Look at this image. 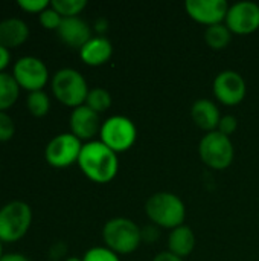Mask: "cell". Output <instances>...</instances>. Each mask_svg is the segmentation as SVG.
Returning a JSON list of instances; mask_svg holds the SVG:
<instances>
[{"mask_svg":"<svg viewBox=\"0 0 259 261\" xmlns=\"http://www.w3.org/2000/svg\"><path fill=\"white\" fill-rule=\"evenodd\" d=\"M224 21L232 34H252L259 29V5L253 2H238L229 6Z\"/></svg>","mask_w":259,"mask_h":261,"instance_id":"obj_11","label":"cell"},{"mask_svg":"<svg viewBox=\"0 0 259 261\" xmlns=\"http://www.w3.org/2000/svg\"><path fill=\"white\" fill-rule=\"evenodd\" d=\"M191 116H192V121L195 122V125L200 127L202 130H206L208 133L215 132V128H218V124L221 119L217 104L206 98L197 99L192 104Z\"/></svg>","mask_w":259,"mask_h":261,"instance_id":"obj_17","label":"cell"},{"mask_svg":"<svg viewBox=\"0 0 259 261\" xmlns=\"http://www.w3.org/2000/svg\"><path fill=\"white\" fill-rule=\"evenodd\" d=\"M145 213L153 225L159 228L174 229L185 225L186 208L183 200L174 193L160 191L153 194L145 203Z\"/></svg>","mask_w":259,"mask_h":261,"instance_id":"obj_2","label":"cell"},{"mask_svg":"<svg viewBox=\"0 0 259 261\" xmlns=\"http://www.w3.org/2000/svg\"><path fill=\"white\" fill-rule=\"evenodd\" d=\"M38 20H40V24L44 28V29H49V31H58L61 21H63V17L52 8L49 6L47 9H44L40 15H38Z\"/></svg>","mask_w":259,"mask_h":261,"instance_id":"obj_25","label":"cell"},{"mask_svg":"<svg viewBox=\"0 0 259 261\" xmlns=\"http://www.w3.org/2000/svg\"><path fill=\"white\" fill-rule=\"evenodd\" d=\"M85 106L89 109H92L93 112H96L98 115L104 113L111 107V95L108 90H105L102 87L90 89L87 99H85Z\"/></svg>","mask_w":259,"mask_h":261,"instance_id":"obj_22","label":"cell"},{"mask_svg":"<svg viewBox=\"0 0 259 261\" xmlns=\"http://www.w3.org/2000/svg\"><path fill=\"white\" fill-rule=\"evenodd\" d=\"M56 32H58L60 40L66 46L73 47V49H81L93 37L92 35V28L81 17L63 18V21H61Z\"/></svg>","mask_w":259,"mask_h":261,"instance_id":"obj_14","label":"cell"},{"mask_svg":"<svg viewBox=\"0 0 259 261\" xmlns=\"http://www.w3.org/2000/svg\"><path fill=\"white\" fill-rule=\"evenodd\" d=\"M246 93V80L235 70H223L214 80V95L224 106H237L243 102Z\"/></svg>","mask_w":259,"mask_h":261,"instance_id":"obj_10","label":"cell"},{"mask_svg":"<svg viewBox=\"0 0 259 261\" xmlns=\"http://www.w3.org/2000/svg\"><path fill=\"white\" fill-rule=\"evenodd\" d=\"M81 141L72 133H61L50 139L44 150L46 162L53 168H66L73 164H78L81 150Z\"/></svg>","mask_w":259,"mask_h":261,"instance_id":"obj_9","label":"cell"},{"mask_svg":"<svg viewBox=\"0 0 259 261\" xmlns=\"http://www.w3.org/2000/svg\"><path fill=\"white\" fill-rule=\"evenodd\" d=\"M17 5L27 14H41L44 9L50 6V2L47 0H18Z\"/></svg>","mask_w":259,"mask_h":261,"instance_id":"obj_27","label":"cell"},{"mask_svg":"<svg viewBox=\"0 0 259 261\" xmlns=\"http://www.w3.org/2000/svg\"><path fill=\"white\" fill-rule=\"evenodd\" d=\"M50 6L63 18H70V17H79V14L87 6V2L85 0H52Z\"/></svg>","mask_w":259,"mask_h":261,"instance_id":"obj_23","label":"cell"},{"mask_svg":"<svg viewBox=\"0 0 259 261\" xmlns=\"http://www.w3.org/2000/svg\"><path fill=\"white\" fill-rule=\"evenodd\" d=\"M194 248H195V234L189 226L182 225L171 229L168 236V251L171 254L185 258L192 254Z\"/></svg>","mask_w":259,"mask_h":261,"instance_id":"obj_18","label":"cell"},{"mask_svg":"<svg viewBox=\"0 0 259 261\" xmlns=\"http://www.w3.org/2000/svg\"><path fill=\"white\" fill-rule=\"evenodd\" d=\"M101 142H104L114 153L130 150L137 139V128L134 122L122 115H114L105 119L101 125Z\"/></svg>","mask_w":259,"mask_h":261,"instance_id":"obj_7","label":"cell"},{"mask_svg":"<svg viewBox=\"0 0 259 261\" xmlns=\"http://www.w3.org/2000/svg\"><path fill=\"white\" fill-rule=\"evenodd\" d=\"M237 127H238V121H237V118H235V116H232V115H226V116H221L217 132H220L221 135H224V136H229V138H231V135H234V133L237 132Z\"/></svg>","mask_w":259,"mask_h":261,"instance_id":"obj_28","label":"cell"},{"mask_svg":"<svg viewBox=\"0 0 259 261\" xmlns=\"http://www.w3.org/2000/svg\"><path fill=\"white\" fill-rule=\"evenodd\" d=\"M153 261H185V260H183V258H180V257H177V255H174V254H171L169 251H165V252L157 254Z\"/></svg>","mask_w":259,"mask_h":261,"instance_id":"obj_32","label":"cell"},{"mask_svg":"<svg viewBox=\"0 0 259 261\" xmlns=\"http://www.w3.org/2000/svg\"><path fill=\"white\" fill-rule=\"evenodd\" d=\"M232 32L226 24H214L206 28L205 31V41L214 50H223L231 44Z\"/></svg>","mask_w":259,"mask_h":261,"instance_id":"obj_20","label":"cell"},{"mask_svg":"<svg viewBox=\"0 0 259 261\" xmlns=\"http://www.w3.org/2000/svg\"><path fill=\"white\" fill-rule=\"evenodd\" d=\"M93 29L98 32V35L104 37V34H105V32H107V29H108V21H107L105 18H98V20L95 21Z\"/></svg>","mask_w":259,"mask_h":261,"instance_id":"obj_31","label":"cell"},{"mask_svg":"<svg viewBox=\"0 0 259 261\" xmlns=\"http://www.w3.org/2000/svg\"><path fill=\"white\" fill-rule=\"evenodd\" d=\"M50 87L53 96L61 104L72 109L84 106L87 95L90 92L85 78L76 69L72 67L56 70L50 80Z\"/></svg>","mask_w":259,"mask_h":261,"instance_id":"obj_3","label":"cell"},{"mask_svg":"<svg viewBox=\"0 0 259 261\" xmlns=\"http://www.w3.org/2000/svg\"><path fill=\"white\" fill-rule=\"evenodd\" d=\"M20 96V86L14 80L12 73H0V112L11 109Z\"/></svg>","mask_w":259,"mask_h":261,"instance_id":"obj_19","label":"cell"},{"mask_svg":"<svg viewBox=\"0 0 259 261\" xmlns=\"http://www.w3.org/2000/svg\"><path fill=\"white\" fill-rule=\"evenodd\" d=\"M0 261H29L21 254H5Z\"/></svg>","mask_w":259,"mask_h":261,"instance_id":"obj_33","label":"cell"},{"mask_svg":"<svg viewBox=\"0 0 259 261\" xmlns=\"http://www.w3.org/2000/svg\"><path fill=\"white\" fill-rule=\"evenodd\" d=\"M15 135V124L6 112H0V142L12 139Z\"/></svg>","mask_w":259,"mask_h":261,"instance_id":"obj_26","label":"cell"},{"mask_svg":"<svg viewBox=\"0 0 259 261\" xmlns=\"http://www.w3.org/2000/svg\"><path fill=\"white\" fill-rule=\"evenodd\" d=\"M11 63V52L8 49H5L3 46H0V73L5 72V69L9 66Z\"/></svg>","mask_w":259,"mask_h":261,"instance_id":"obj_30","label":"cell"},{"mask_svg":"<svg viewBox=\"0 0 259 261\" xmlns=\"http://www.w3.org/2000/svg\"><path fill=\"white\" fill-rule=\"evenodd\" d=\"M78 165L84 176L95 184L111 182L119 170L118 153L101 141H90L82 145Z\"/></svg>","mask_w":259,"mask_h":261,"instance_id":"obj_1","label":"cell"},{"mask_svg":"<svg viewBox=\"0 0 259 261\" xmlns=\"http://www.w3.org/2000/svg\"><path fill=\"white\" fill-rule=\"evenodd\" d=\"M140 234H142V242L151 245V243H156L157 239L160 237V232H159V226L156 225H148L145 228L140 229Z\"/></svg>","mask_w":259,"mask_h":261,"instance_id":"obj_29","label":"cell"},{"mask_svg":"<svg viewBox=\"0 0 259 261\" xmlns=\"http://www.w3.org/2000/svg\"><path fill=\"white\" fill-rule=\"evenodd\" d=\"M12 76L20 89L31 92L43 90L49 81V70L43 60L26 55L18 58L12 66Z\"/></svg>","mask_w":259,"mask_h":261,"instance_id":"obj_8","label":"cell"},{"mask_svg":"<svg viewBox=\"0 0 259 261\" xmlns=\"http://www.w3.org/2000/svg\"><path fill=\"white\" fill-rule=\"evenodd\" d=\"M2 243H3V242L0 240V260H2V258H3V255H5V254H3V245H2Z\"/></svg>","mask_w":259,"mask_h":261,"instance_id":"obj_35","label":"cell"},{"mask_svg":"<svg viewBox=\"0 0 259 261\" xmlns=\"http://www.w3.org/2000/svg\"><path fill=\"white\" fill-rule=\"evenodd\" d=\"M32 225V210L26 202L12 200L0 208V240L15 243L21 240Z\"/></svg>","mask_w":259,"mask_h":261,"instance_id":"obj_5","label":"cell"},{"mask_svg":"<svg viewBox=\"0 0 259 261\" xmlns=\"http://www.w3.org/2000/svg\"><path fill=\"white\" fill-rule=\"evenodd\" d=\"M102 239L108 249L119 254H131L142 243L140 228L127 217L110 219L102 229Z\"/></svg>","mask_w":259,"mask_h":261,"instance_id":"obj_4","label":"cell"},{"mask_svg":"<svg viewBox=\"0 0 259 261\" xmlns=\"http://www.w3.org/2000/svg\"><path fill=\"white\" fill-rule=\"evenodd\" d=\"M69 125H70V133L75 135L79 141L90 142L101 132L102 124L99 115L84 104L72 110Z\"/></svg>","mask_w":259,"mask_h":261,"instance_id":"obj_13","label":"cell"},{"mask_svg":"<svg viewBox=\"0 0 259 261\" xmlns=\"http://www.w3.org/2000/svg\"><path fill=\"white\" fill-rule=\"evenodd\" d=\"M113 55V44L108 38L96 35L92 37L81 49H79V57L82 63L87 66H102L105 64Z\"/></svg>","mask_w":259,"mask_h":261,"instance_id":"obj_15","label":"cell"},{"mask_svg":"<svg viewBox=\"0 0 259 261\" xmlns=\"http://www.w3.org/2000/svg\"><path fill=\"white\" fill-rule=\"evenodd\" d=\"M26 109L35 118H43L50 110V98L44 90L31 92L26 98Z\"/></svg>","mask_w":259,"mask_h":261,"instance_id":"obj_21","label":"cell"},{"mask_svg":"<svg viewBox=\"0 0 259 261\" xmlns=\"http://www.w3.org/2000/svg\"><path fill=\"white\" fill-rule=\"evenodd\" d=\"M198 154L209 168L226 170L234 162L235 148L229 136H224L215 130L203 136L198 145Z\"/></svg>","mask_w":259,"mask_h":261,"instance_id":"obj_6","label":"cell"},{"mask_svg":"<svg viewBox=\"0 0 259 261\" xmlns=\"http://www.w3.org/2000/svg\"><path fill=\"white\" fill-rule=\"evenodd\" d=\"M29 38V26L24 20L9 17L0 21V46L5 49H15Z\"/></svg>","mask_w":259,"mask_h":261,"instance_id":"obj_16","label":"cell"},{"mask_svg":"<svg viewBox=\"0 0 259 261\" xmlns=\"http://www.w3.org/2000/svg\"><path fill=\"white\" fill-rule=\"evenodd\" d=\"M82 261H121V258L116 252H113L107 246H96L84 254Z\"/></svg>","mask_w":259,"mask_h":261,"instance_id":"obj_24","label":"cell"},{"mask_svg":"<svg viewBox=\"0 0 259 261\" xmlns=\"http://www.w3.org/2000/svg\"><path fill=\"white\" fill-rule=\"evenodd\" d=\"M64 261H82V258H78V257H69V258H66Z\"/></svg>","mask_w":259,"mask_h":261,"instance_id":"obj_34","label":"cell"},{"mask_svg":"<svg viewBox=\"0 0 259 261\" xmlns=\"http://www.w3.org/2000/svg\"><path fill=\"white\" fill-rule=\"evenodd\" d=\"M185 9L192 20L209 28L226 20L229 5L226 0H186Z\"/></svg>","mask_w":259,"mask_h":261,"instance_id":"obj_12","label":"cell"}]
</instances>
